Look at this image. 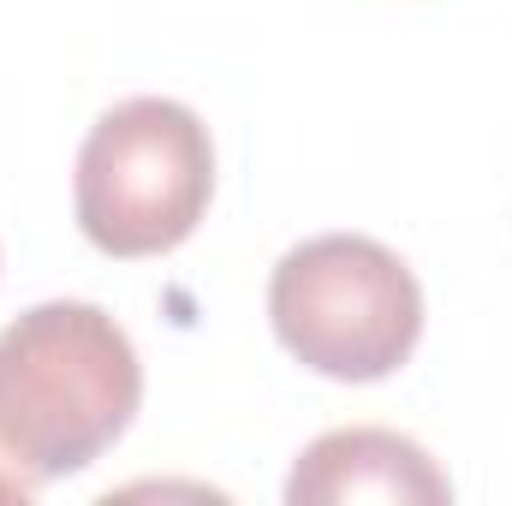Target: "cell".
Returning <instances> with one entry per match:
<instances>
[{
    "mask_svg": "<svg viewBox=\"0 0 512 506\" xmlns=\"http://www.w3.org/2000/svg\"><path fill=\"white\" fill-rule=\"evenodd\" d=\"M137 405L143 364L108 310L54 298L0 328V441L36 489L90 471Z\"/></svg>",
    "mask_w": 512,
    "mask_h": 506,
    "instance_id": "cell-1",
    "label": "cell"
},
{
    "mask_svg": "<svg viewBox=\"0 0 512 506\" xmlns=\"http://www.w3.org/2000/svg\"><path fill=\"white\" fill-rule=\"evenodd\" d=\"M215 197L209 126L167 96H131L108 108L78 149V227L96 251L161 256L179 251Z\"/></svg>",
    "mask_w": 512,
    "mask_h": 506,
    "instance_id": "cell-2",
    "label": "cell"
},
{
    "mask_svg": "<svg viewBox=\"0 0 512 506\" xmlns=\"http://www.w3.org/2000/svg\"><path fill=\"white\" fill-rule=\"evenodd\" d=\"M274 340L328 381L393 376L423 334V292L399 256L364 233H322L274 262Z\"/></svg>",
    "mask_w": 512,
    "mask_h": 506,
    "instance_id": "cell-3",
    "label": "cell"
},
{
    "mask_svg": "<svg viewBox=\"0 0 512 506\" xmlns=\"http://www.w3.org/2000/svg\"><path fill=\"white\" fill-rule=\"evenodd\" d=\"M292 506H346V501H393V506H447L453 483L447 471L393 429H328L316 435L292 477Z\"/></svg>",
    "mask_w": 512,
    "mask_h": 506,
    "instance_id": "cell-4",
    "label": "cell"
},
{
    "mask_svg": "<svg viewBox=\"0 0 512 506\" xmlns=\"http://www.w3.org/2000/svg\"><path fill=\"white\" fill-rule=\"evenodd\" d=\"M36 495V483L24 477V465L6 453V441H0V501H30Z\"/></svg>",
    "mask_w": 512,
    "mask_h": 506,
    "instance_id": "cell-5",
    "label": "cell"
}]
</instances>
